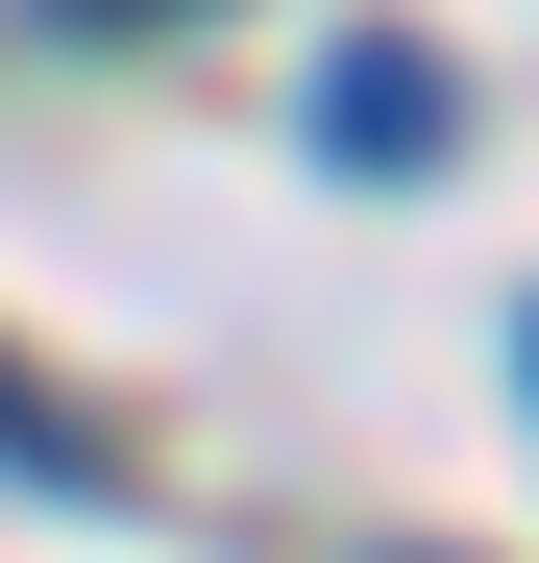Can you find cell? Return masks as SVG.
I'll list each match as a JSON object with an SVG mask.
<instances>
[{"label": "cell", "mask_w": 539, "mask_h": 563, "mask_svg": "<svg viewBox=\"0 0 539 563\" xmlns=\"http://www.w3.org/2000/svg\"><path fill=\"white\" fill-rule=\"evenodd\" d=\"M441 123H466V99H441L417 25H343V49H319V147H343V172H441Z\"/></svg>", "instance_id": "1"}, {"label": "cell", "mask_w": 539, "mask_h": 563, "mask_svg": "<svg viewBox=\"0 0 539 563\" xmlns=\"http://www.w3.org/2000/svg\"><path fill=\"white\" fill-rule=\"evenodd\" d=\"M74 25H197V0H74Z\"/></svg>", "instance_id": "2"}]
</instances>
